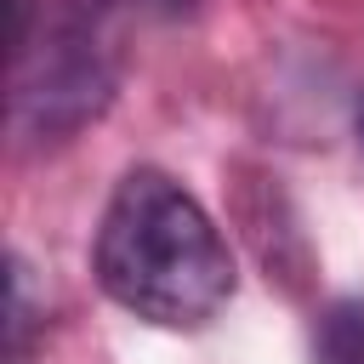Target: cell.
<instances>
[{"mask_svg":"<svg viewBox=\"0 0 364 364\" xmlns=\"http://www.w3.org/2000/svg\"><path fill=\"white\" fill-rule=\"evenodd\" d=\"M11 364H23V353H28V267H23V256H11Z\"/></svg>","mask_w":364,"mask_h":364,"instance_id":"277c9868","label":"cell"},{"mask_svg":"<svg viewBox=\"0 0 364 364\" xmlns=\"http://www.w3.org/2000/svg\"><path fill=\"white\" fill-rule=\"evenodd\" d=\"M313 364H364V301H330L313 330Z\"/></svg>","mask_w":364,"mask_h":364,"instance_id":"3957f363","label":"cell"},{"mask_svg":"<svg viewBox=\"0 0 364 364\" xmlns=\"http://www.w3.org/2000/svg\"><path fill=\"white\" fill-rule=\"evenodd\" d=\"M358 142H364V108H358Z\"/></svg>","mask_w":364,"mask_h":364,"instance_id":"8992f818","label":"cell"},{"mask_svg":"<svg viewBox=\"0 0 364 364\" xmlns=\"http://www.w3.org/2000/svg\"><path fill=\"white\" fill-rule=\"evenodd\" d=\"M148 6H154V11H165V17H176V11H188L193 0H148Z\"/></svg>","mask_w":364,"mask_h":364,"instance_id":"5b68a950","label":"cell"},{"mask_svg":"<svg viewBox=\"0 0 364 364\" xmlns=\"http://www.w3.org/2000/svg\"><path fill=\"white\" fill-rule=\"evenodd\" d=\"M11 63V119L34 136H68L114 97V46L97 11H63L40 46H17Z\"/></svg>","mask_w":364,"mask_h":364,"instance_id":"7a4b0ae2","label":"cell"},{"mask_svg":"<svg viewBox=\"0 0 364 364\" xmlns=\"http://www.w3.org/2000/svg\"><path fill=\"white\" fill-rule=\"evenodd\" d=\"M97 284L114 307L159 324L199 330L233 301V250L205 205L159 165H136L114 182L91 245Z\"/></svg>","mask_w":364,"mask_h":364,"instance_id":"6da1fadb","label":"cell"}]
</instances>
